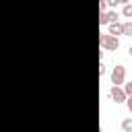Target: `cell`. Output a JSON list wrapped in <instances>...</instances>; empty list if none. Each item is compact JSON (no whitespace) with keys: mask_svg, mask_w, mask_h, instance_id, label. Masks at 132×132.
Instances as JSON below:
<instances>
[{"mask_svg":"<svg viewBox=\"0 0 132 132\" xmlns=\"http://www.w3.org/2000/svg\"><path fill=\"white\" fill-rule=\"evenodd\" d=\"M111 85L113 87H122L124 82H126V68H124V64H116L113 68H111Z\"/></svg>","mask_w":132,"mask_h":132,"instance_id":"obj_1","label":"cell"},{"mask_svg":"<svg viewBox=\"0 0 132 132\" xmlns=\"http://www.w3.org/2000/svg\"><path fill=\"white\" fill-rule=\"evenodd\" d=\"M99 43H101L103 50H109V52H113V50L120 47V39L113 37V35H109V33H101L99 35Z\"/></svg>","mask_w":132,"mask_h":132,"instance_id":"obj_2","label":"cell"},{"mask_svg":"<svg viewBox=\"0 0 132 132\" xmlns=\"http://www.w3.org/2000/svg\"><path fill=\"white\" fill-rule=\"evenodd\" d=\"M109 99H111L113 103H126V93H124V89L111 85V89H109Z\"/></svg>","mask_w":132,"mask_h":132,"instance_id":"obj_3","label":"cell"},{"mask_svg":"<svg viewBox=\"0 0 132 132\" xmlns=\"http://www.w3.org/2000/svg\"><path fill=\"white\" fill-rule=\"evenodd\" d=\"M107 33L113 35V37H120V35H122V23H120V21H118V23H109Z\"/></svg>","mask_w":132,"mask_h":132,"instance_id":"obj_4","label":"cell"},{"mask_svg":"<svg viewBox=\"0 0 132 132\" xmlns=\"http://www.w3.org/2000/svg\"><path fill=\"white\" fill-rule=\"evenodd\" d=\"M122 35H128V37H132V21H126V23H122Z\"/></svg>","mask_w":132,"mask_h":132,"instance_id":"obj_5","label":"cell"},{"mask_svg":"<svg viewBox=\"0 0 132 132\" xmlns=\"http://www.w3.org/2000/svg\"><path fill=\"white\" fill-rule=\"evenodd\" d=\"M105 16H107V23H118V19H120V14L116 10H105Z\"/></svg>","mask_w":132,"mask_h":132,"instance_id":"obj_6","label":"cell"},{"mask_svg":"<svg viewBox=\"0 0 132 132\" xmlns=\"http://www.w3.org/2000/svg\"><path fill=\"white\" fill-rule=\"evenodd\" d=\"M122 130H124V132H132V118L122 120Z\"/></svg>","mask_w":132,"mask_h":132,"instance_id":"obj_7","label":"cell"},{"mask_svg":"<svg viewBox=\"0 0 132 132\" xmlns=\"http://www.w3.org/2000/svg\"><path fill=\"white\" fill-rule=\"evenodd\" d=\"M122 14L132 19V4H124V8H122Z\"/></svg>","mask_w":132,"mask_h":132,"instance_id":"obj_8","label":"cell"},{"mask_svg":"<svg viewBox=\"0 0 132 132\" xmlns=\"http://www.w3.org/2000/svg\"><path fill=\"white\" fill-rule=\"evenodd\" d=\"M122 89H124L126 97H132V80H130V82H124V87H122Z\"/></svg>","mask_w":132,"mask_h":132,"instance_id":"obj_9","label":"cell"},{"mask_svg":"<svg viewBox=\"0 0 132 132\" xmlns=\"http://www.w3.org/2000/svg\"><path fill=\"white\" fill-rule=\"evenodd\" d=\"M99 25H101V27L109 25V23H107V16H105V12H99Z\"/></svg>","mask_w":132,"mask_h":132,"instance_id":"obj_10","label":"cell"},{"mask_svg":"<svg viewBox=\"0 0 132 132\" xmlns=\"http://www.w3.org/2000/svg\"><path fill=\"white\" fill-rule=\"evenodd\" d=\"M107 10V2L105 0H99V12H105Z\"/></svg>","mask_w":132,"mask_h":132,"instance_id":"obj_11","label":"cell"},{"mask_svg":"<svg viewBox=\"0 0 132 132\" xmlns=\"http://www.w3.org/2000/svg\"><path fill=\"white\" fill-rule=\"evenodd\" d=\"M126 107H128V111L132 113V97H126Z\"/></svg>","mask_w":132,"mask_h":132,"instance_id":"obj_12","label":"cell"},{"mask_svg":"<svg viewBox=\"0 0 132 132\" xmlns=\"http://www.w3.org/2000/svg\"><path fill=\"white\" fill-rule=\"evenodd\" d=\"M103 74H105V64L99 62V76H103Z\"/></svg>","mask_w":132,"mask_h":132,"instance_id":"obj_13","label":"cell"},{"mask_svg":"<svg viewBox=\"0 0 132 132\" xmlns=\"http://www.w3.org/2000/svg\"><path fill=\"white\" fill-rule=\"evenodd\" d=\"M105 2H107V6H113V8L118 6V0H105Z\"/></svg>","mask_w":132,"mask_h":132,"instance_id":"obj_14","label":"cell"},{"mask_svg":"<svg viewBox=\"0 0 132 132\" xmlns=\"http://www.w3.org/2000/svg\"><path fill=\"white\" fill-rule=\"evenodd\" d=\"M118 4H122V6H124V4H130V0H118Z\"/></svg>","mask_w":132,"mask_h":132,"instance_id":"obj_15","label":"cell"},{"mask_svg":"<svg viewBox=\"0 0 132 132\" xmlns=\"http://www.w3.org/2000/svg\"><path fill=\"white\" fill-rule=\"evenodd\" d=\"M128 54H130V56H132V45H130V47H128Z\"/></svg>","mask_w":132,"mask_h":132,"instance_id":"obj_16","label":"cell"}]
</instances>
